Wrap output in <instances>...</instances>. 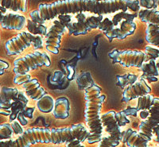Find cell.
<instances>
[{
	"instance_id": "6da1fadb",
	"label": "cell",
	"mask_w": 159,
	"mask_h": 147,
	"mask_svg": "<svg viewBox=\"0 0 159 147\" xmlns=\"http://www.w3.org/2000/svg\"><path fill=\"white\" fill-rule=\"evenodd\" d=\"M131 0H59L49 4H40L38 10L30 14L31 20L44 24L61 15L91 12L97 15L112 14L116 11H127L131 7Z\"/></svg>"
},
{
	"instance_id": "7a4b0ae2",
	"label": "cell",
	"mask_w": 159,
	"mask_h": 147,
	"mask_svg": "<svg viewBox=\"0 0 159 147\" xmlns=\"http://www.w3.org/2000/svg\"><path fill=\"white\" fill-rule=\"evenodd\" d=\"M89 136L90 131L83 124L51 130L33 127L24 131L15 140H0V147H30L36 143L66 144L76 138L84 142Z\"/></svg>"
},
{
	"instance_id": "3957f363",
	"label": "cell",
	"mask_w": 159,
	"mask_h": 147,
	"mask_svg": "<svg viewBox=\"0 0 159 147\" xmlns=\"http://www.w3.org/2000/svg\"><path fill=\"white\" fill-rule=\"evenodd\" d=\"M100 93L101 88L95 84L84 90V97L86 100L85 121L90 131V136L87 140L89 144L99 142L103 138V126L100 111L105 100V96Z\"/></svg>"
},
{
	"instance_id": "277c9868",
	"label": "cell",
	"mask_w": 159,
	"mask_h": 147,
	"mask_svg": "<svg viewBox=\"0 0 159 147\" xmlns=\"http://www.w3.org/2000/svg\"><path fill=\"white\" fill-rule=\"evenodd\" d=\"M32 45L35 49H42L43 46L42 36L34 35L29 32H22L6 42L5 49L8 55L13 56L22 53Z\"/></svg>"
},
{
	"instance_id": "5b68a950",
	"label": "cell",
	"mask_w": 159,
	"mask_h": 147,
	"mask_svg": "<svg viewBox=\"0 0 159 147\" xmlns=\"http://www.w3.org/2000/svg\"><path fill=\"white\" fill-rule=\"evenodd\" d=\"M102 123L107 135L103 137L97 147H116L122 141L123 135L116 118V111H110L101 114Z\"/></svg>"
},
{
	"instance_id": "8992f818",
	"label": "cell",
	"mask_w": 159,
	"mask_h": 147,
	"mask_svg": "<svg viewBox=\"0 0 159 147\" xmlns=\"http://www.w3.org/2000/svg\"><path fill=\"white\" fill-rule=\"evenodd\" d=\"M50 65V58L46 53L35 51L34 53L25 55L23 57L15 60L14 73L16 75H25L31 70H34L42 66L49 67Z\"/></svg>"
},
{
	"instance_id": "52a82bcc",
	"label": "cell",
	"mask_w": 159,
	"mask_h": 147,
	"mask_svg": "<svg viewBox=\"0 0 159 147\" xmlns=\"http://www.w3.org/2000/svg\"><path fill=\"white\" fill-rule=\"evenodd\" d=\"M58 20L53 21L52 25L48 31L45 38L46 50L53 54L59 53L61 37L67 29V25L71 22V16L69 15H58Z\"/></svg>"
},
{
	"instance_id": "ba28073f",
	"label": "cell",
	"mask_w": 159,
	"mask_h": 147,
	"mask_svg": "<svg viewBox=\"0 0 159 147\" xmlns=\"http://www.w3.org/2000/svg\"><path fill=\"white\" fill-rule=\"evenodd\" d=\"M108 55L114 63L119 64L123 67L142 68L147 59L146 53L137 50L120 51L113 49Z\"/></svg>"
},
{
	"instance_id": "9c48e42d",
	"label": "cell",
	"mask_w": 159,
	"mask_h": 147,
	"mask_svg": "<svg viewBox=\"0 0 159 147\" xmlns=\"http://www.w3.org/2000/svg\"><path fill=\"white\" fill-rule=\"evenodd\" d=\"M14 83L22 85L25 91V95L34 100H39L46 95L45 89L41 86L37 79H31L29 74L16 75L14 78Z\"/></svg>"
},
{
	"instance_id": "30bf717a",
	"label": "cell",
	"mask_w": 159,
	"mask_h": 147,
	"mask_svg": "<svg viewBox=\"0 0 159 147\" xmlns=\"http://www.w3.org/2000/svg\"><path fill=\"white\" fill-rule=\"evenodd\" d=\"M149 111V117L142 121L139 128V135L148 142L153 137V129L159 125V98H154V104Z\"/></svg>"
},
{
	"instance_id": "8fae6325",
	"label": "cell",
	"mask_w": 159,
	"mask_h": 147,
	"mask_svg": "<svg viewBox=\"0 0 159 147\" xmlns=\"http://www.w3.org/2000/svg\"><path fill=\"white\" fill-rule=\"evenodd\" d=\"M103 15L91 16L87 18L83 22H69L67 25V30L70 35L79 36L86 34L92 29H98L100 22L103 21Z\"/></svg>"
},
{
	"instance_id": "7c38bea8",
	"label": "cell",
	"mask_w": 159,
	"mask_h": 147,
	"mask_svg": "<svg viewBox=\"0 0 159 147\" xmlns=\"http://www.w3.org/2000/svg\"><path fill=\"white\" fill-rule=\"evenodd\" d=\"M150 92H151V87L147 84L146 80L143 77H141L140 80H137L131 85L127 86L124 89L122 100L123 102H130Z\"/></svg>"
},
{
	"instance_id": "4fadbf2b",
	"label": "cell",
	"mask_w": 159,
	"mask_h": 147,
	"mask_svg": "<svg viewBox=\"0 0 159 147\" xmlns=\"http://www.w3.org/2000/svg\"><path fill=\"white\" fill-rule=\"evenodd\" d=\"M26 20L23 15L0 10V25L4 29L21 30L25 27Z\"/></svg>"
},
{
	"instance_id": "5bb4252c",
	"label": "cell",
	"mask_w": 159,
	"mask_h": 147,
	"mask_svg": "<svg viewBox=\"0 0 159 147\" xmlns=\"http://www.w3.org/2000/svg\"><path fill=\"white\" fill-rule=\"evenodd\" d=\"M19 91L15 87H2L0 91V114H11L13 103L18 98Z\"/></svg>"
},
{
	"instance_id": "9a60e30c",
	"label": "cell",
	"mask_w": 159,
	"mask_h": 147,
	"mask_svg": "<svg viewBox=\"0 0 159 147\" xmlns=\"http://www.w3.org/2000/svg\"><path fill=\"white\" fill-rule=\"evenodd\" d=\"M122 142L128 147H149L148 142L142 138L137 131L127 129L122 131Z\"/></svg>"
},
{
	"instance_id": "2e32d148",
	"label": "cell",
	"mask_w": 159,
	"mask_h": 147,
	"mask_svg": "<svg viewBox=\"0 0 159 147\" xmlns=\"http://www.w3.org/2000/svg\"><path fill=\"white\" fill-rule=\"evenodd\" d=\"M70 104L66 97H60L55 100L53 115L57 118L65 119L69 116Z\"/></svg>"
},
{
	"instance_id": "e0dca14e",
	"label": "cell",
	"mask_w": 159,
	"mask_h": 147,
	"mask_svg": "<svg viewBox=\"0 0 159 147\" xmlns=\"http://www.w3.org/2000/svg\"><path fill=\"white\" fill-rule=\"evenodd\" d=\"M28 101H29V100H28L27 96L22 91H19L18 98L13 103L12 107H11V118H10L11 122L14 121L18 114L24 111V109L27 105Z\"/></svg>"
},
{
	"instance_id": "ac0fdd59",
	"label": "cell",
	"mask_w": 159,
	"mask_h": 147,
	"mask_svg": "<svg viewBox=\"0 0 159 147\" xmlns=\"http://www.w3.org/2000/svg\"><path fill=\"white\" fill-rule=\"evenodd\" d=\"M0 7L18 12L27 11V0H0Z\"/></svg>"
},
{
	"instance_id": "d6986e66",
	"label": "cell",
	"mask_w": 159,
	"mask_h": 147,
	"mask_svg": "<svg viewBox=\"0 0 159 147\" xmlns=\"http://www.w3.org/2000/svg\"><path fill=\"white\" fill-rule=\"evenodd\" d=\"M138 17L143 22L159 25V11L156 9H143L139 11Z\"/></svg>"
},
{
	"instance_id": "ffe728a7",
	"label": "cell",
	"mask_w": 159,
	"mask_h": 147,
	"mask_svg": "<svg viewBox=\"0 0 159 147\" xmlns=\"http://www.w3.org/2000/svg\"><path fill=\"white\" fill-rule=\"evenodd\" d=\"M146 40L149 44L159 49V25L148 24L146 31Z\"/></svg>"
},
{
	"instance_id": "44dd1931",
	"label": "cell",
	"mask_w": 159,
	"mask_h": 147,
	"mask_svg": "<svg viewBox=\"0 0 159 147\" xmlns=\"http://www.w3.org/2000/svg\"><path fill=\"white\" fill-rule=\"evenodd\" d=\"M143 73H144V76H147V78L149 80H151L150 81H157V79L155 76L159 75L157 67L156 65L155 60H150L147 62H144L142 66Z\"/></svg>"
},
{
	"instance_id": "7402d4cb",
	"label": "cell",
	"mask_w": 159,
	"mask_h": 147,
	"mask_svg": "<svg viewBox=\"0 0 159 147\" xmlns=\"http://www.w3.org/2000/svg\"><path fill=\"white\" fill-rule=\"evenodd\" d=\"M54 104L55 101L52 97L46 94L38 100L37 107L41 112L49 113L54 108Z\"/></svg>"
},
{
	"instance_id": "603a6c76",
	"label": "cell",
	"mask_w": 159,
	"mask_h": 147,
	"mask_svg": "<svg viewBox=\"0 0 159 147\" xmlns=\"http://www.w3.org/2000/svg\"><path fill=\"white\" fill-rule=\"evenodd\" d=\"M28 32L34 35H41V36H46L48 33V29L43 24H39L34 22L31 19L26 20Z\"/></svg>"
},
{
	"instance_id": "cb8c5ba5",
	"label": "cell",
	"mask_w": 159,
	"mask_h": 147,
	"mask_svg": "<svg viewBox=\"0 0 159 147\" xmlns=\"http://www.w3.org/2000/svg\"><path fill=\"white\" fill-rule=\"evenodd\" d=\"M154 97L149 94L139 97L136 109L138 111H143V110H148L149 111L154 104Z\"/></svg>"
},
{
	"instance_id": "d4e9b609",
	"label": "cell",
	"mask_w": 159,
	"mask_h": 147,
	"mask_svg": "<svg viewBox=\"0 0 159 147\" xmlns=\"http://www.w3.org/2000/svg\"><path fill=\"white\" fill-rule=\"evenodd\" d=\"M116 85L121 87H127V86L131 85L134 83H135L138 80V76L135 75L127 73L123 76H118L116 77Z\"/></svg>"
},
{
	"instance_id": "484cf974",
	"label": "cell",
	"mask_w": 159,
	"mask_h": 147,
	"mask_svg": "<svg viewBox=\"0 0 159 147\" xmlns=\"http://www.w3.org/2000/svg\"><path fill=\"white\" fill-rule=\"evenodd\" d=\"M119 29L121 30L123 38H126L127 36L134 33L136 29V24L134 23V21H123Z\"/></svg>"
},
{
	"instance_id": "4316f807",
	"label": "cell",
	"mask_w": 159,
	"mask_h": 147,
	"mask_svg": "<svg viewBox=\"0 0 159 147\" xmlns=\"http://www.w3.org/2000/svg\"><path fill=\"white\" fill-rule=\"evenodd\" d=\"M136 17H137L136 14L135 15H133V14L128 13L127 11H120V12L115 15L113 19H112V22L114 23L115 26H116L119 22H122V20L133 21Z\"/></svg>"
},
{
	"instance_id": "83f0119b",
	"label": "cell",
	"mask_w": 159,
	"mask_h": 147,
	"mask_svg": "<svg viewBox=\"0 0 159 147\" xmlns=\"http://www.w3.org/2000/svg\"><path fill=\"white\" fill-rule=\"evenodd\" d=\"M12 127L9 123H3L0 125V140L11 139L13 135Z\"/></svg>"
},
{
	"instance_id": "f1b7e54d",
	"label": "cell",
	"mask_w": 159,
	"mask_h": 147,
	"mask_svg": "<svg viewBox=\"0 0 159 147\" xmlns=\"http://www.w3.org/2000/svg\"><path fill=\"white\" fill-rule=\"evenodd\" d=\"M145 53L147 55V59L145 62H147L150 60H155L157 57H159V49H155L150 46L146 47V53Z\"/></svg>"
},
{
	"instance_id": "f546056e",
	"label": "cell",
	"mask_w": 159,
	"mask_h": 147,
	"mask_svg": "<svg viewBox=\"0 0 159 147\" xmlns=\"http://www.w3.org/2000/svg\"><path fill=\"white\" fill-rule=\"evenodd\" d=\"M115 28V25L112 22V20H110L108 18H103V21L100 22L98 29H100V30L103 31V32H108L111 31V29H113Z\"/></svg>"
},
{
	"instance_id": "4dcf8cb0",
	"label": "cell",
	"mask_w": 159,
	"mask_h": 147,
	"mask_svg": "<svg viewBox=\"0 0 159 147\" xmlns=\"http://www.w3.org/2000/svg\"><path fill=\"white\" fill-rule=\"evenodd\" d=\"M105 35L108 38L110 42H111L114 38H117V39H119V40H122V39H125L123 38V34H122V32L120 30L119 28H114L113 29H111V31H108V32H105Z\"/></svg>"
},
{
	"instance_id": "1f68e13d",
	"label": "cell",
	"mask_w": 159,
	"mask_h": 147,
	"mask_svg": "<svg viewBox=\"0 0 159 147\" xmlns=\"http://www.w3.org/2000/svg\"><path fill=\"white\" fill-rule=\"evenodd\" d=\"M116 118L119 127H122V126L123 127L126 124L130 122V120L127 119V115L125 114V113L123 111H120V112L117 113L116 112Z\"/></svg>"
},
{
	"instance_id": "d6a6232c",
	"label": "cell",
	"mask_w": 159,
	"mask_h": 147,
	"mask_svg": "<svg viewBox=\"0 0 159 147\" xmlns=\"http://www.w3.org/2000/svg\"><path fill=\"white\" fill-rule=\"evenodd\" d=\"M139 3L142 7L147 10L156 9L157 7L156 0H139Z\"/></svg>"
},
{
	"instance_id": "836d02e7",
	"label": "cell",
	"mask_w": 159,
	"mask_h": 147,
	"mask_svg": "<svg viewBox=\"0 0 159 147\" xmlns=\"http://www.w3.org/2000/svg\"><path fill=\"white\" fill-rule=\"evenodd\" d=\"M66 146L67 147H85L84 145H82L81 141L77 139V138L73 139L72 140V141H70V142H67V143H66Z\"/></svg>"
},
{
	"instance_id": "e575fe53",
	"label": "cell",
	"mask_w": 159,
	"mask_h": 147,
	"mask_svg": "<svg viewBox=\"0 0 159 147\" xmlns=\"http://www.w3.org/2000/svg\"><path fill=\"white\" fill-rule=\"evenodd\" d=\"M11 127H12V129L13 131H14V132H15V134H16V135H18V134H20V135H22V133L24 132L23 131H22V128L21 127V126L18 124V122H13L12 124H11Z\"/></svg>"
},
{
	"instance_id": "d590c367",
	"label": "cell",
	"mask_w": 159,
	"mask_h": 147,
	"mask_svg": "<svg viewBox=\"0 0 159 147\" xmlns=\"http://www.w3.org/2000/svg\"><path fill=\"white\" fill-rule=\"evenodd\" d=\"M7 69H9V63L6 60L0 59V76L3 75Z\"/></svg>"
},
{
	"instance_id": "8d00e7d4",
	"label": "cell",
	"mask_w": 159,
	"mask_h": 147,
	"mask_svg": "<svg viewBox=\"0 0 159 147\" xmlns=\"http://www.w3.org/2000/svg\"><path fill=\"white\" fill-rule=\"evenodd\" d=\"M140 3H139V0H133L131 2V7H130V11H140Z\"/></svg>"
},
{
	"instance_id": "74e56055",
	"label": "cell",
	"mask_w": 159,
	"mask_h": 147,
	"mask_svg": "<svg viewBox=\"0 0 159 147\" xmlns=\"http://www.w3.org/2000/svg\"><path fill=\"white\" fill-rule=\"evenodd\" d=\"M150 115V111L148 110H143V111H140V117L143 118V120L147 119V118Z\"/></svg>"
},
{
	"instance_id": "f35d334b",
	"label": "cell",
	"mask_w": 159,
	"mask_h": 147,
	"mask_svg": "<svg viewBox=\"0 0 159 147\" xmlns=\"http://www.w3.org/2000/svg\"><path fill=\"white\" fill-rule=\"evenodd\" d=\"M76 18H77L78 22H83L86 19V16L84 13H78V15H76Z\"/></svg>"
},
{
	"instance_id": "ab89813d",
	"label": "cell",
	"mask_w": 159,
	"mask_h": 147,
	"mask_svg": "<svg viewBox=\"0 0 159 147\" xmlns=\"http://www.w3.org/2000/svg\"><path fill=\"white\" fill-rule=\"evenodd\" d=\"M153 132L155 133V135H157V138H156V141L157 142H159V125L157 127H154V129H153Z\"/></svg>"
},
{
	"instance_id": "60d3db41",
	"label": "cell",
	"mask_w": 159,
	"mask_h": 147,
	"mask_svg": "<svg viewBox=\"0 0 159 147\" xmlns=\"http://www.w3.org/2000/svg\"><path fill=\"white\" fill-rule=\"evenodd\" d=\"M156 3H157V7H159V0H156Z\"/></svg>"
},
{
	"instance_id": "b9f144b4",
	"label": "cell",
	"mask_w": 159,
	"mask_h": 147,
	"mask_svg": "<svg viewBox=\"0 0 159 147\" xmlns=\"http://www.w3.org/2000/svg\"><path fill=\"white\" fill-rule=\"evenodd\" d=\"M98 2H103V1H107V0H96Z\"/></svg>"
},
{
	"instance_id": "7bdbcfd3",
	"label": "cell",
	"mask_w": 159,
	"mask_h": 147,
	"mask_svg": "<svg viewBox=\"0 0 159 147\" xmlns=\"http://www.w3.org/2000/svg\"><path fill=\"white\" fill-rule=\"evenodd\" d=\"M158 147H159V145H158Z\"/></svg>"
},
{
	"instance_id": "ee69618b",
	"label": "cell",
	"mask_w": 159,
	"mask_h": 147,
	"mask_svg": "<svg viewBox=\"0 0 159 147\" xmlns=\"http://www.w3.org/2000/svg\"><path fill=\"white\" fill-rule=\"evenodd\" d=\"M158 144H159V142H158Z\"/></svg>"
}]
</instances>
